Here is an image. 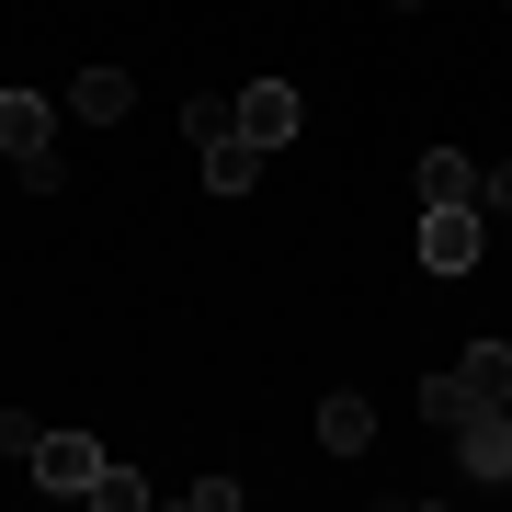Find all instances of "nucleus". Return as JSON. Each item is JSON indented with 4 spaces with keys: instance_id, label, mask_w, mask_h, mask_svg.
Returning a JSON list of instances; mask_svg holds the SVG:
<instances>
[{
    "instance_id": "f257e3e1",
    "label": "nucleus",
    "mask_w": 512,
    "mask_h": 512,
    "mask_svg": "<svg viewBox=\"0 0 512 512\" xmlns=\"http://www.w3.org/2000/svg\"><path fill=\"white\" fill-rule=\"evenodd\" d=\"M456 467L478 478V490H512V399H478L456 421Z\"/></svg>"
},
{
    "instance_id": "f03ea898",
    "label": "nucleus",
    "mask_w": 512,
    "mask_h": 512,
    "mask_svg": "<svg viewBox=\"0 0 512 512\" xmlns=\"http://www.w3.org/2000/svg\"><path fill=\"white\" fill-rule=\"evenodd\" d=\"M421 274H478V205H421Z\"/></svg>"
},
{
    "instance_id": "7ed1b4c3",
    "label": "nucleus",
    "mask_w": 512,
    "mask_h": 512,
    "mask_svg": "<svg viewBox=\"0 0 512 512\" xmlns=\"http://www.w3.org/2000/svg\"><path fill=\"white\" fill-rule=\"evenodd\" d=\"M103 467H114V456H103L92 433H46V444H35V478H46L57 501H92V490H103Z\"/></svg>"
},
{
    "instance_id": "20e7f679",
    "label": "nucleus",
    "mask_w": 512,
    "mask_h": 512,
    "mask_svg": "<svg viewBox=\"0 0 512 512\" xmlns=\"http://www.w3.org/2000/svg\"><path fill=\"white\" fill-rule=\"evenodd\" d=\"M46 126H57V103H46V92H0V160H57Z\"/></svg>"
},
{
    "instance_id": "39448f33",
    "label": "nucleus",
    "mask_w": 512,
    "mask_h": 512,
    "mask_svg": "<svg viewBox=\"0 0 512 512\" xmlns=\"http://www.w3.org/2000/svg\"><path fill=\"white\" fill-rule=\"evenodd\" d=\"M319 444H330V456H365V444H376V399H365V387H330V399H319Z\"/></svg>"
},
{
    "instance_id": "423d86ee",
    "label": "nucleus",
    "mask_w": 512,
    "mask_h": 512,
    "mask_svg": "<svg viewBox=\"0 0 512 512\" xmlns=\"http://www.w3.org/2000/svg\"><path fill=\"white\" fill-rule=\"evenodd\" d=\"M239 137H251V148H285L296 137V92H285V80H251V92H239Z\"/></svg>"
},
{
    "instance_id": "0eeeda50",
    "label": "nucleus",
    "mask_w": 512,
    "mask_h": 512,
    "mask_svg": "<svg viewBox=\"0 0 512 512\" xmlns=\"http://www.w3.org/2000/svg\"><path fill=\"white\" fill-rule=\"evenodd\" d=\"M478 183H490V171H478L467 148H421V205H478Z\"/></svg>"
},
{
    "instance_id": "6e6552de",
    "label": "nucleus",
    "mask_w": 512,
    "mask_h": 512,
    "mask_svg": "<svg viewBox=\"0 0 512 512\" xmlns=\"http://www.w3.org/2000/svg\"><path fill=\"white\" fill-rule=\"evenodd\" d=\"M205 183H217V194L239 205V194L262 183V148H251V137H217V148H205Z\"/></svg>"
},
{
    "instance_id": "1a4fd4ad",
    "label": "nucleus",
    "mask_w": 512,
    "mask_h": 512,
    "mask_svg": "<svg viewBox=\"0 0 512 512\" xmlns=\"http://www.w3.org/2000/svg\"><path fill=\"white\" fill-rule=\"evenodd\" d=\"M126 103H137V92H126V69H80V80H69V114H92V126H114Z\"/></svg>"
},
{
    "instance_id": "9d476101",
    "label": "nucleus",
    "mask_w": 512,
    "mask_h": 512,
    "mask_svg": "<svg viewBox=\"0 0 512 512\" xmlns=\"http://www.w3.org/2000/svg\"><path fill=\"white\" fill-rule=\"evenodd\" d=\"M456 376H467V399H512V342H467Z\"/></svg>"
},
{
    "instance_id": "9b49d317",
    "label": "nucleus",
    "mask_w": 512,
    "mask_h": 512,
    "mask_svg": "<svg viewBox=\"0 0 512 512\" xmlns=\"http://www.w3.org/2000/svg\"><path fill=\"white\" fill-rule=\"evenodd\" d=\"M467 410H478V399H467V376H433V387H421V421H444V433H456Z\"/></svg>"
},
{
    "instance_id": "f8f14e48",
    "label": "nucleus",
    "mask_w": 512,
    "mask_h": 512,
    "mask_svg": "<svg viewBox=\"0 0 512 512\" xmlns=\"http://www.w3.org/2000/svg\"><path fill=\"white\" fill-rule=\"evenodd\" d=\"M183 126H194V148H217V137H239V103L205 92V103H183Z\"/></svg>"
},
{
    "instance_id": "ddd939ff",
    "label": "nucleus",
    "mask_w": 512,
    "mask_h": 512,
    "mask_svg": "<svg viewBox=\"0 0 512 512\" xmlns=\"http://www.w3.org/2000/svg\"><path fill=\"white\" fill-rule=\"evenodd\" d=\"M92 501H103V512H148V478H137V467H103Z\"/></svg>"
},
{
    "instance_id": "4468645a",
    "label": "nucleus",
    "mask_w": 512,
    "mask_h": 512,
    "mask_svg": "<svg viewBox=\"0 0 512 512\" xmlns=\"http://www.w3.org/2000/svg\"><path fill=\"white\" fill-rule=\"evenodd\" d=\"M35 444H46V421H35V410H0V456H23V467H35Z\"/></svg>"
},
{
    "instance_id": "2eb2a0df",
    "label": "nucleus",
    "mask_w": 512,
    "mask_h": 512,
    "mask_svg": "<svg viewBox=\"0 0 512 512\" xmlns=\"http://www.w3.org/2000/svg\"><path fill=\"white\" fill-rule=\"evenodd\" d=\"M478 205H501V217H512V160L490 171V183H478Z\"/></svg>"
},
{
    "instance_id": "dca6fc26",
    "label": "nucleus",
    "mask_w": 512,
    "mask_h": 512,
    "mask_svg": "<svg viewBox=\"0 0 512 512\" xmlns=\"http://www.w3.org/2000/svg\"><path fill=\"white\" fill-rule=\"evenodd\" d=\"M399 12H421V0H399Z\"/></svg>"
}]
</instances>
